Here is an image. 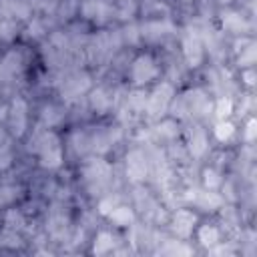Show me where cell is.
<instances>
[{"mask_svg": "<svg viewBox=\"0 0 257 257\" xmlns=\"http://www.w3.org/2000/svg\"><path fill=\"white\" fill-rule=\"evenodd\" d=\"M255 126H257V122H255L253 118H249L247 131H245V139H247V141H253V137H255Z\"/></svg>", "mask_w": 257, "mask_h": 257, "instance_id": "42", "label": "cell"}, {"mask_svg": "<svg viewBox=\"0 0 257 257\" xmlns=\"http://www.w3.org/2000/svg\"><path fill=\"white\" fill-rule=\"evenodd\" d=\"M82 177H84V183L90 193H102L110 183L112 167L102 159H92L84 165Z\"/></svg>", "mask_w": 257, "mask_h": 257, "instance_id": "2", "label": "cell"}, {"mask_svg": "<svg viewBox=\"0 0 257 257\" xmlns=\"http://www.w3.org/2000/svg\"><path fill=\"white\" fill-rule=\"evenodd\" d=\"M56 2H60V0H42V4H56Z\"/></svg>", "mask_w": 257, "mask_h": 257, "instance_id": "44", "label": "cell"}, {"mask_svg": "<svg viewBox=\"0 0 257 257\" xmlns=\"http://www.w3.org/2000/svg\"><path fill=\"white\" fill-rule=\"evenodd\" d=\"M141 10L149 20H167L171 14V8L161 0H143Z\"/></svg>", "mask_w": 257, "mask_h": 257, "instance_id": "22", "label": "cell"}, {"mask_svg": "<svg viewBox=\"0 0 257 257\" xmlns=\"http://www.w3.org/2000/svg\"><path fill=\"white\" fill-rule=\"evenodd\" d=\"M191 203H195L201 211H209L211 213V211H217L221 207L223 199L215 191H211V189H205V191H197L195 189V197H193Z\"/></svg>", "mask_w": 257, "mask_h": 257, "instance_id": "18", "label": "cell"}, {"mask_svg": "<svg viewBox=\"0 0 257 257\" xmlns=\"http://www.w3.org/2000/svg\"><path fill=\"white\" fill-rule=\"evenodd\" d=\"M199 241L205 247H213L215 243H219V229L213 225H203L199 229Z\"/></svg>", "mask_w": 257, "mask_h": 257, "instance_id": "30", "label": "cell"}, {"mask_svg": "<svg viewBox=\"0 0 257 257\" xmlns=\"http://www.w3.org/2000/svg\"><path fill=\"white\" fill-rule=\"evenodd\" d=\"M195 223H197L195 213H191L187 209H179L173 215V219H171V229L179 237H189L191 231H193V227H195Z\"/></svg>", "mask_w": 257, "mask_h": 257, "instance_id": "15", "label": "cell"}, {"mask_svg": "<svg viewBox=\"0 0 257 257\" xmlns=\"http://www.w3.org/2000/svg\"><path fill=\"white\" fill-rule=\"evenodd\" d=\"M46 32V24L42 22V20H32V24L28 26V36H32V38H40L42 34Z\"/></svg>", "mask_w": 257, "mask_h": 257, "instance_id": "39", "label": "cell"}, {"mask_svg": "<svg viewBox=\"0 0 257 257\" xmlns=\"http://www.w3.org/2000/svg\"><path fill=\"white\" fill-rule=\"evenodd\" d=\"M10 165V147H8V137L0 128V169Z\"/></svg>", "mask_w": 257, "mask_h": 257, "instance_id": "33", "label": "cell"}, {"mask_svg": "<svg viewBox=\"0 0 257 257\" xmlns=\"http://www.w3.org/2000/svg\"><path fill=\"white\" fill-rule=\"evenodd\" d=\"M149 157L143 149H133L126 155V175L131 181H145L149 177Z\"/></svg>", "mask_w": 257, "mask_h": 257, "instance_id": "9", "label": "cell"}, {"mask_svg": "<svg viewBox=\"0 0 257 257\" xmlns=\"http://www.w3.org/2000/svg\"><path fill=\"white\" fill-rule=\"evenodd\" d=\"M88 139H90V151L104 153L120 139V131L118 128H110V126H98L96 131L88 133Z\"/></svg>", "mask_w": 257, "mask_h": 257, "instance_id": "11", "label": "cell"}, {"mask_svg": "<svg viewBox=\"0 0 257 257\" xmlns=\"http://www.w3.org/2000/svg\"><path fill=\"white\" fill-rule=\"evenodd\" d=\"M118 205V199H116V195H106L104 199H100L98 201V213H102V215H108L114 207Z\"/></svg>", "mask_w": 257, "mask_h": 257, "instance_id": "38", "label": "cell"}, {"mask_svg": "<svg viewBox=\"0 0 257 257\" xmlns=\"http://www.w3.org/2000/svg\"><path fill=\"white\" fill-rule=\"evenodd\" d=\"M181 2H191V0H181Z\"/></svg>", "mask_w": 257, "mask_h": 257, "instance_id": "45", "label": "cell"}, {"mask_svg": "<svg viewBox=\"0 0 257 257\" xmlns=\"http://www.w3.org/2000/svg\"><path fill=\"white\" fill-rule=\"evenodd\" d=\"M80 14L86 20H94V22L102 24V22H108L110 18H114L116 8H112L106 0H82Z\"/></svg>", "mask_w": 257, "mask_h": 257, "instance_id": "7", "label": "cell"}, {"mask_svg": "<svg viewBox=\"0 0 257 257\" xmlns=\"http://www.w3.org/2000/svg\"><path fill=\"white\" fill-rule=\"evenodd\" d=\"M88 98H90V108H92L96 114H104V112H108V110L112 108V104H114L112 92H108V90L102 88V86L94 88V90L90 92Z\"/></svg>", "mask_w": 257, "mask_h": 257, "instance_id": "16", "label": "cell"}, {"mask_svg": "<svg viewBox=\"0 0 257 257\" xmlns=\"http://www.w3.org/2000/svg\"><path fill=\"white\" fill-rule=\"evenodd\" d=\"M120 38H122L124 42H128V44H137V42L141 40V30H139V26H137V24L124 26V28L120 30Z\"/></svg>", "mask_w": 257, "mask_h": 257, "instance_id": "34", "label": "cell"}, {"mask_svg": "<svg viewBox=\"0 0 257 257\" xmlns=\"http://www.w3.org/2000/svg\"><path fill=\"white\" fill-rule=\"evenodd\" d=\"M173 96H175L173 84H171V82H161V84L149 94V98H147V106H145L147 116H149L151 120L161 118V116L167 112L169 104L173 102Z\"/></svg>", "mask_w": 257, "mask_h": 257, "instance_id": "4", "label": "cell"}, {"mask_svg": "<svg viewBox=\"0 0 257 257\" xmlns=\"http://www.w3.org/2000/svg\"><path fill=\"white\" fill-rule=\"evenodd\" d=\"M108 217H110V221H112L114 225H118V227H128V225H133V221H135L133 209H128V207H124V205H116V207L108 213Z\"/></svg>", "mask_w": 257, "mask_h": 257, "instance_id": "25", "label": "cell"}, {"mask_svg": "<svg viewBox=\"0 0 257 257\" xmlns=\"http://www.w3.org/2000/svg\"><path fill=\"white\" fill-rule=\"evenodd\" d=\"M207 147H209L207 133L199 124L189 126V131H187V151H189V155L199 159V157H203L207 153Z\"/></svg>", "mask_w": 257, "mask_h": 257, "instance_id": "14", "label": "cell"}, {"mask_svg": "<svg viewBox=\"0 0 257 257\" xmlns=\"http://www.w3.org/2000/svg\"><path fill=\"white\" fill-rule=\"evenodd\" d=\"M40 165L46 167V169H56L62 165V149L56 147V149H50L46 153L40 155Z\"/></svg>", "mask_w": 257, "mask_h": 257, "instance_id": "28", "label": "cell"}, {"mask_svg": "<svg viewBox=\"0 0 257 257\" xmlns=\"http://www.w3.org/2000/svg\"><path fill=\"white\" fill-rule=\"evenodd\" d=\"M179 135V124H177V120H161L155 128H151L149 131V137L153 139V141H173L175 137Z\"/></svg>", "mask_w": 257, "mask_h": 257, "instance_id": "21", "label": "cell"}, {"mask_svg": "<svg viewBox=\"0 0 257 257\" xmlns=\"http://www.w3.org/2000/svg\"><path fill=\"white\" fill-rule=\"evenodd\" d=\"M223 30L231 34H245L249 30V22L239 12H225L223 14Z\"/></svg>", "mask_w": 257, "mask_h": 257, "instance_id": "19", "label": "cell"}, {"mask_svg": "<svg viewBox=\"0 0 257 257\" xmlns=\"http://www.w3.org/2000/svg\"><path fill=\"white\" fill-rule=\"evenodd\" d=\"M114 241H116V237H114L112 233H108V231H102V233H98V235H96L92 251H94L96 255L108 253V251H112V249H114V245H116Z\"/></svg>", "mask_w": 257, "mask_h": 257, "instance_id": "27", "label": "cell"}, {"mask_svg": "<svg viewBox=\"0 0 257 257\" xmlns=\"http://www.w3.org/2000/svg\"><path fill=\"white\" fill-rule=\"evenodd\" d=\"M211 253H213V255H231L233 249H231L229 245H219V243H215L213 249H211Z\"/></svg>", "mask_w": 257, "mask_h": 257, "instance_id": "41", "label": "cell"}, {"mask_svg": "<svg viewBox=\"0 0 257 257\" xmlns=\"http://www.w3.org/2000/svg\"><path fill=\"white\" fill-rule=\"evenodd\" d=\"M62 116H64V110L60 108V106H56V104H46L44 108H42V112H40V120H42V124L44 126H54V124H58L60 120H62Z\"/></svg>", "mask_w": 257, "mask_h": 257, "instance_id": "26", "label": "cell"}, {"mask_svg": "<svg viewBox=\"0 0 257 257\" xmlns=\"http://www.w3.org/2000/svg\"><path fill=\"white\" fill-rule=\"evenodd\" d=\"M211 100L207 98V94L199 88L187 90L185 94L177 96V100L173 102V114L177 118H187V116H207L211 110Z\"/></svg>", "mask_w": 257, "mask_h": 257, "instance_id": "1", "label": "cell"}, {"mask_svg": "<svg viewBox=\"0 0 257 257\" xmlns=\"http://www.w3.org/2000/svg\"><path fill=\"white\" fill-rule=\"evenodd\" d=\"M203 185H205V189L215 191V189L221 185V177H219V173H217L215 169H205V171H203Z\"/></svg>", "mask_w": 257, "mask_h": 257, "instance_id": "35", "label": "cell"}, {"mask_svg": "<svg viewBox=\"0 0 257 257\" xmlns=\"http://www.w3.org/2000/svg\"><path fill=\"white\" fill-rule=\"evenodd\" d=\"M221 2H229V0H221Z\"/></svg>", "mask_w": 257, "mask_h": 257, "instance_id": "46", "label": "cell"}, {"mask_svg": "<svg viewBox=\"0 0 257 257\" xmlns=\"http://www.w3.org/2000/svg\"><path fill=\"white\" fill-rule=\"evenodd\" d=\"M161 253H167V255H179V253H191L189 247H185L183 243H177V241H165V245L159 249Z\"/></svg>", "mask_w": 257, "mask_h": 257, "instance_id": "36", "label": "cell"}, {"mask_svg": "<svg viewBox=\"0 0 257 257\" xmlns=\"http://www.w3.org/2000/svg\"><path fill=\"white\" fill-rule=\"evenodd\" d=\"M76 6H78L76 0H64V2L60 4V8H58V14H60L62 18H70V14L74 12Z\"/></svg>", "mask_w": 257, "mask_h": 257, "instance_id": "40", "label": "cell"}, {"mask_svg": "<svg viewBox=\"0 0 257 257\" xmlns=\"http://www.w3.org/2000/svg\"><path fill=\"white\" fill-rule=\"evenodd\" d=\"M159 76V66L155 62V58L151 54H141L133 60L131 64V80L141 86V84H147L151 80H155Z\"/></svg>", "mask_w": 257, "mask_h": 257, "instance_id": "6", "label": "cell"}, {"mask_svg": "<svg viewBox=\"0 0 257 257\" xmlns=\"http://www.w3.org/2000/svg\"><path fill=\"white\" fill-rule=\"evenodd\" d=\"M0 12L4 18H28L30 16V4L26 0H0Z\"/></svg>", "mask_w": 257, "mask_h": 257, "instance_id": "17", "label": "cell"}, {"mask_svg": "<svg viewBox=\"0 0 257 257\" xmlns=\"http://www.w3.org/2000/svg\"><path fill=\"white\" fill-rule=\"evenodd\" d=\"M147 98H149V94H147L143 88H135L133 92H128V94H126V104H124V106H126L131 112L141 114V112H145Z\"/></svg>", "mask_w": 257, "mask_h": 257, "instance_id": "23", "label": "cell"}, {"mask_svg": "<svg viewBox=\"0 0 257 257\" xmlns=\"http://www.w3.org/2000/svg\"><path fill=\"white\" fill-rule=\"evenodd\" d=\"M48 233L54 237V239H64L68 235V219L62 211H52L50 217H48Z\"/></svg>", "mask_w": 257, "mask_h": 257, "instance_id": "20", "label": "cell"}, {"mask_svg": "<svg viewBox=\"0 0 257 257\" xmlns=\"http://www.w3.org/2000/svg\"><path fill=\"white\" fill-rule=\"evenodd\" d=\"M8 126H10V131L16 135V137H20V135H24V131H26V118H28V108H26V102L22 100V98H16L14 102H12V106L8 108Z\"/></svg>", "mask_w": 257, "mask_h": 257, "instance_id": "12", "label": "cell"}, {"mask_svg": "<svg viewBox=\"0 0 257 257\" xmlns=\"http://www.w3.org/2000/svg\"><path fill=\"white\" fill-rule=\"evenodd\" d=\"M120 44H122L120 30H114V32H100V34H96V36L90 40V44H88V56H90L94 62L110 60L112 54L118 50Z\"/></svg>", "mask_w": 257, "mask_h": 257, "instance_id": "3", "label": "cell"}, {"mask_svg": "<svg viewBox=\"0 0 257 257\" xmlns=\"http://www.w3.org/2000/svg\"><path fill=\"white\" fill-rule=\"evenodd\" d=\"M139 30H141V38L147 42H153V44L165 42L175 32V28L169 20H147L143 26H139Z\"/></svg>", "mask_w": 257, "mask_h": 257, "instance_id": "8", "label": "cell"}, {"mask_svg": "<svg viewBox=\"0 0 257 257\" xmlns=\"http://www.w3.org/2000/svg\"><path fill=\"white\" fill-rule=\"evenodd\" d=\"M243 78H245L247 84H253V70H247V72L243 74Z\"/></svg>", "mask_w": 257, "mask_h": 257, "instance_id": "43", "label": "cell"}, {"mask_svg": "<svg viewBox=\"0 0 257 257\" xmlns=\"http://www.w3.org/2000/svg\"><path fill=\"white\" fill-rule=\"evenodd\" d=\"M4 225H6V229L8 231H20L24 225H26V221H24V215L20 213V211H16V209H10V211H6V217H4Z\"/></svg>", "mask_w": 257, "mask_h": 257, "instance_id": "29", "label": "cell"}, {"mask_svg": "<svg viewBox=\"0 0 257 257\" xmlns=\"http://www.w3.org/2000/svg\"><path fill=\"white\" fill-rule=\"evenodd\" d=\"M215 116L219 118V120H223V118H227L231 112H233V100L231 98H227V96H221L217 102H215Z\"/></svg>", "mask_w": 257, "mask_h": 257, "instance_id": "32", "label": "cell"}, {"mask_svg": "<svg viewBox=\"0 0 257 257\" xmlns=\"http://www.w3.org/2000/svg\"><path fill=\"white\" fill-rule=\"evenodd\" d=\"M90 88V76L82 70H68L60 82V94L66 102L80 98Z\"/></svg>", "mask_w": 257, "mask_h": 257, "instance_id": "5", "label": "cell"}, {"mask_svg": "<svg viewBox=\"0 0 257 257\" xmlns=\"http://www.w3.org/2000/svg\"><path fill=\"white\" fill-rule=\"evenodd\" d=\"M235 135V124L233 122H229V120H219L217 124H215V137H217V141H221V143H227L231 137Z\"/></svg>", "mask_w": 257, "mask_h": 257, "instance_id": "31", "label": "cell"}, {"mask_svg": "<svg viewBox=\"0 0 257 257\" xmlns=\"http://www.w3.org/2000/svg\"><path fill=\"white\" fill-rule=\"evenodd\" d=\"M183 56L189 66H199L203 62V40L197 28L187 30V34L183 36Z\"/></svg>", "mask_w": 257, "mask_h": 257, "instance_id": "10", "label": "cell"}, {"mask_svg": "<svg viewBox=\"0 0 257 257\" xmlns=\"http://www.w3.org/2000/svg\"><path fill=\"white\" fill-rule=\"evenodd\" d=\"M255 64V42L247 44L239 54V66H251Z\"/></svg>", "mask_w": 257, "mask_h": 257, "instance_id": "37", "label": "cell"}, {"mask_svg": "<svg viewBox=\"0 0 257 257\" xmlns=\"http://www.w3.org/2000/svg\"><path fill=\"white\" fill-rule=\"evenodd\" d=\"M68 145H70V149H72V153H74L76 157L86 155V153L90 151V139H88V133H84V131H76V133H72Z\"/></svg>", "mask_w": 257, "mask_h": 257, "instance_id": "24", "label": "cell"}, {"mask_svg": "<svg viewBox=\"0 0 257 257\" xmlns=\"http://www.w3.org/2000/svg\"><path fill=\"white\" fill-rule=\"evenodd\" d=\"M0 64H2V74H4L2 82H8V80H14L16 76L22 74L26 62H24V54H22L20 50H10V52L0 60Z\"/></svg>", "mask_w": 257, "mask_h": 257, "instance_id": "13", "label": "cell"}]
</instances>
